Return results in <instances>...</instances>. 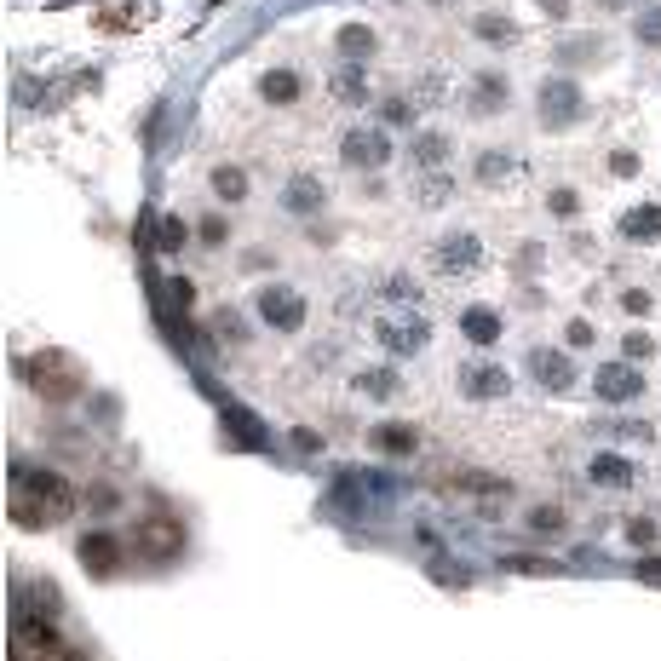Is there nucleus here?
<instances>
[{
    "mask_svg": "<svg viewBox=\"0 0 661 661\" xmlns=\"http://www.w3.org/2000/svg\"><path fill=\"white\" fill-rule=\"evenodd\" d=\"M627 541L639 552H650L656 547V518H627Z\"/></svg>",
    "mask_w": 661,
    "mask_h": 661,
    "instance_id": "nucleus-33",
    "label": "nucleus"
},
{
    "mask_svg": "<svg viewBox=\"0 0 661 661\" xmlns=\"http://www.w3.org/2000/svg\"><path fill=\"white\" fill-rule=\"evenodd\" d=\"M610 173H621V179H627V173H639V156H627V150L610 156Z\"/></svg>",
    "mask_w": 661,
    "mask_h": 661,
    "instance_id": "nucleus-44",
    "label": "nucleus"
},
{
    "mask_svg": "<svg viewBox=\"0 0 661 661\" xmlns=\"http://www.w3.org/2000/svg\"><path fill=\"white\" fill-rule=\"evenodd\" d=\"M460 391H466L472 403H495V397L512 391V380H506V368H495V363H466L460 368Z\"/></svg>",
    "mask_w": 661,
    "mask_h": 661,
    "instance_id": "nucleus-11",
    "label": "nucleus"
},
{
    "mask_svg": "<svg viewBox=\"0 0 661 661\" xmlns=\"http://www.w3.org/2000/svg\"><path fill=\"white\" fill-rule=\"evenodd\" d=\"M299 92H305V81H299L294 69H265V75H259V98H265V104H276V110L299 104Z\"/></svg>",
    "mask_w": 661,
    "mask_h": 661,
    "instance_id": "nucleus-17",
    "label": "nucleus"
},
{
    "mask_svg": "<svg viewBox=\"0 0 661 661\" xmlns=\"http://www.w3.org/2000/svg\"><path fill=\"white\" fill-rule=\"evenodd\" d=\"M75 483H64L58 472H29V466H12V524L18 529H46L58 524L64 512H75Z\"/></svg>",
    "mask_w": 661,
    "mask_h": 661,
    "instance_id": "nucleus-1",
    "label": "nucleus"
},
{
    "mask_svg": "<svg viewBox=\"0 0 661 661\" xmlns=\"http://www.w3.org/2000/svg\"><path fill=\"white\" fill-rule=\"evenodd\" d=\"M598 6H604V12H627V6H633V0H598Z\"/></svg>",
    "mask_w": 661,
    "mask_h": 661,
    "instance_id": "nucleus-47",
    "label": "nucleus"
},
{
    "mask_svg": "<svg viewBox=\"0 0 661 661\" xmlns=\"http://www.w3.org/2000/svg\"><path fill=\"white\" fill-rule=\"evenodd\" d=\"M633 575H639L644 587H661V552H644L639 564H633Z\"/></svg>",
    "mask_w": 661,
    "mask_h": 661,
    "instance_id": "nucleus-36",
    "label": "nucleus"
},
{
    "mask_svg": "<svg viewBox=\"0 0 661 661\" xmlns=\"http://www.w3.org/2000/svg\"><path fill=\"white\" fill-rule=\"evenodd\" d=\"M432 581H449V587H466V570H460V564H443V558H437V564H432Z\"/></svg>",
    "mask_w": 661,
    "mask_h": 661,
    "instance_id": "nucleus-38",
    "label": "nucleus"
},
{
    "mask_svg": "<svg viewBox=\"0 0 661 661\" xmlns=\"http://www.w3.org/2000/svg\"><path fill=\"white\" fill-rule=\"evenodd\" d=\"M512 570H529V575H558V564H547V558H512Z\"/></svg>",
    "mask_w": 661,
    "mask_h": 661,
    "instance_id": "nucleus-41",
    "label": "nucleus"
},
{
    "mask_svg": "<svg viewBox=\"0 0 661 661\" xmlns=\"http://www.w3.org/2000/svg\"><path fill=\"white\" fill-rule=\"evenodd\" d=\"M524 368L535 374V386H547V391H570V386H575L570 357H564V351H552V345H535Z\"/></svg>",
    "mask_w": 661,
    "mask_h": 661,
    "instance_id": "nucleus-10",
    "label": "nucleus"
},
{
    "mask_svg": "<svg viewBox=\"0 0 661 661\" xmlns=\"http://www.w3.org/2000/svg\"><path fill=\"white\" fill-rule=\"evenodd\" d=\"M426 6H449V0H426Z\"/></svg>",
    "mask_w": 661,
    "mask_h": 661,
    "instance_id": "nucleus-48",
    "label": "nucleus"
},
{
    "mask_svg": "<svg viewBox=\"0 0 661 661\" xmlns=\"http://www.w3.org/2000/svg\"><path fill=\"white\" fill-rule=\"evenodd\" d=\"M219 328H225V340H242V334H248V328H242V317H236V311H219Z\"/></svg>",
    "mask_w": 661,
    "mask_h": 661,
    "instance_id": "nucleus-43",
    "label": "nucleus"
},
{
    "mask_svg": "<svg viewBox=\"0 0 661 661\" xmlns=\"http://www.w3.org/2000/svg\"><path fill=\"white\" fill-rule=\"evenodd\" d=\"M581 115H587V92L575 87L570 75H547L541 92H535V121H541L547 133H564V127H575Z\"/></svg>",
    "mask_w": 661,
    "mask_h": 661,
    "instance_id": "nucleus-2",
    "label": "nucleus"
},
{
    "mask_svg": "<svg viewBox=\"0 0 661 661\" xmlns=\"http://www.w3.org/2000/svg\"><path fill=\"white\" fill-rule=\"evenodd\" d=\"M472 35H478L483 46H512L518 41V23L501 18V12H483V18H472Z\"/></svg>",
    "mask_w": 661,
    "mask_h": 661,
    "instance_id": "nucleus-22",
    "label": "nucleus"
},
{
    "mask_svg": "<svg viewBox=\"0 0 661 661\" xmlns=\"http://www.w3.org/2000/svg\"><path fill=\"white\" fill-rule=\"evenodd\" d=\"M334 98H340V104H363V98H368L363 75H351V69H345V75H334Z\"/></svg>",
    "mask_w": 661,
    "mask_h": 661,
    "instance_id": "nucleus-28",
    "label": "nucleus"
},
{
    "mask_svg": "<svg viewBox=\"0 0 661 661\" xmlns=\"http://www.w3.org/2000/svg\"><path fill=\"white\" fill-rule=\"evenodd\" d=\"M397 386H403L397 368H357V391H368V397H397Z\"/></svg>",
    "mask_w": 661,
    "mask_h": 661,
    "instance_id": "nucleus-23",
    "label": "nucleus"
},
{
    "mask_svg": "<svg viewBox=\"0 0 661 661\" xmlns=\"http://www.w3.org/2000/svg\"><path fill=\"white\" fill-rule=\"evenodd\" d=\"M391 150H397V144H391L380 127H351V133L340 138V161L357 167V173H380V167L391 161Z\"/></svg>",
    "mask_w": 661,
    "mask_h": 661,
    "instance_id": "nucleus-5",
    "label": "nucleus"
},
{
    "mask_svg": "<svg viewBox=\"0 0 661 661\" xmlns=\"http://www.w3.org/2000/svg\"><path fill=\"white\" fill-rule=\"evenodd\" d=\"M133 547L138 552H150V558H179L184 552V529L173 524V518H144V524H138V535H133Z\"/></svg>",
    "mask_w": 661,
    "mask_h": 661,
    "instance_id": "nucleus-8",
    "label": "nucleus"
},
{
    "mask_svg": "<svg viewBox=\"0 0 661 661\" xmlns=\"http://www.w3.org/2000/svg\"><path fill=\"white\" fill-rule=\"evenodd\" d=\"M334 46H340V58H345V64H368V58L380 52V35H374L368 23H345L340 35H334Z\"/></svg>",
    "mask_w": 661,
    "mask_h": 661,
    "instance_id": "nucleus-18",
    "label": "nucleus"
},
{
    "mask_svg": "<svg viewBox=\"0 0 661 661\" xmlns=\"http://www.w3.org/2000/svg\"><path fill=\"white\" fill-rule=\"evenodd\" d=\"M564 524H570L564 506H535V512H529V529H535V535H558Z\"/></svg>",
    "mask_w": 661,
    "mask_h": 661,
    "instance_id": "nucleus-27",
    "label": "nucleus"
},
{
    "mask_svg": "<svg viewBox=\"0 0 661 661\" xmlns=\"http://www.w3.org/2000/svg\"><path fill=\"white\" fill-rule=\"evenodd\" d=\"M621 351H627V363H650V351H656V340H650V334H639V328H627V340H621Z\"/></svg>",
    "mask_w": 661,
    "mask_h": 661,
    "instance_id": "nucleus-32",
    "label": "nucleus"
},
{
    "mask_svg": "<svg viewBox=\"0 0 661 661\" xmlns=\"http://www.w3.org/2000/svg\"><path fill=\"white\" fill-rule=\"evenodd\" d=\"M121 541H115V535H104V529H98V535H81V564H87L92 575H115V564H121Z\"/></svg>",
    "mask_w": 661,
    "mask_h": 661,
    "instance_id": "nucleus-14",
    "label": "nucleus"
},
{
    "mask_svg": "<svg viewBox=\"0 0 661 661\" xmlns=\"http://www.w3.org/2000/svg\"><path fill=\"white\" fill-rule=\"evenodd\" d=\"M633 41L639 46H661V6H644L633 18Z\"/></svg>",
    "mask_w": 661,
    "mask_h": 661,
    "instance_id": "nucleus-26",
    "label": "nucleus"
},
{
    "mask_svg": "<svg viewBox=\"0 0 661 661\" xmlns=\"http://www.w3.org/2000/svg\"><path fill=\"white\" fill-rule=\"evenodd\" d=\"M541 12H547V18H558V23H564V18H570V0H541Z\"/></svg>",
    "mask_w": 661,
    "mask_h": 661,
    "instance_id": "nucleus-46",
    "label": "nucleus"
},
{
    "mask_svg": "<svg viewBox=\"0 0 661 661\" xmlns=\"http://www.w3.org/2000/svg\"><path fill=\"white\" fill-rule=\"evenodd\" d=\"M621 236H627V242H639V248H656V242H661V207L656 202L633 207V213L621 219Z\"/></svg>",
    "mask_w": 661,
    "mask_h": 661,
    "instance_id": "nucleus-20",
    "label": "nucleus"
},
{
    "mask_svg": "<svg viewBox=\"0 0 661 661\" xmlns=\"http://www.w3.org/2000/svg\"><path fill=\"white\" fill-rule=\"evenodd\" d=\"M409 156H414V167H426V173H437L443 161L455 156V138H449V133H437V127H426V133H414Z\"/></svg>",
    "mask_w": 661,
    "mask_h": 661,
    "instance_id": "nucleus-15",
    "label": "nucleus"
},
{
    "mask_svg": "<svg viewBox=\"0 0 661 661\" xmlns=\"http://www.w3.org/2000/svg\"><path fill=\"white\" fill-rule=\"evenodd\" d=\"M587 478L604 483V489H627V483L639 478V460H627V455H598V460H587Z\"/></svg>",
    "mask_w": 661,
    "mask_h": 661,
    "instance_id": "nucleus-19",
    "label": "nucleus"
},
{
    "mask_svg": "<svg viewBox=\"0 0 661 661\" xmlns=\"http://www.w3.org/2000/svg\"><path fill=\"white\" fill-rule=\"evenodd\" d=\"M512 173V161L506 156H495V150H483L478 156V184H495V179H506Z\"/></svg>",
    "mask_w": 661,
    "mask_h": 661,
    "instance_id": "nucleus-31",
    "label": "nucleus"
},
{
    "mask_svg": "<svg viewBox=\"0 0 661 661\" xmlns=\"http://www.w3.org/2000/svg\"><path fill=\"white\" fill-rule=\"evenodd\" d=\"M196 236H202L207 248H225V242H230V225L213 213V219H202V225H196Z\"/></svg>",
    "mask_w": 661,
    "mask_h": 661,
    "instance_id": "nucleus-34",
    "label": "nucleus"
},
{
    "mask_svg": "<svg viewBox=\"0 0 661 661\" xmlns=\"http://www.w3.org/2000/svg\"><path fill=\"white\" fill-rule=\"evenodd\" d=\"M213 196L219 202H248V173L242 167H213Z\"/></svg>",
    "mask_w": 661,
    "mask_h": 661,
    "instance_id": "nucleus-24",
    "label": "nucleus"
},
{
    "mask_svg": "<svg viewBox=\"0 0 661 661\" xmlns=\"http://www.w3.org/2000/svg\"><path fill=\"white\" fill-rule=\"evenodd\" d=\"M374 340L386 345V351H397V357H414V351H426V322H414V317H380L374 322Z\"/></svg>",
    "mask_w": 661,
    "mask_h": 661,
    "instance_id": "nucleus-7",
    "label": "nucleus"
},
{
    "mask_svg": "<svg viewBox=\"0 0 661 661\" xmlns=\"http://www.w3.org/2000/svg\"><path fill=\"white\" fill-rule=\"evenodd\" d=\"M386 121H391V127H409L414 104H409V98H386Z\"/></svg>",
    "mask_w": 661,
    "mask_h": 661,
    "instance_id": "nucleus-37",
    "label": "nucleus"
},
{
    "mask_svg": "<svg viewBox=\"0 0 661 661\" xmlns=\"http://www.w3.org/2000/svg\"><path fill=\"white\" fill-rule=\"evenodd\" d=\"M253 317L265 328H276V334H294V328H305V299L294 288H282V282H265L253 294Z\"/></svg>",
    "mask_w": 661,
    "mask_h": 661,
    "instance_id": "nucleus-4",
    "label": "nucleus"
},
{
    "mask_svg": "<svg viewBox=\"0 0 661 661\" xmlns=\"http://www.w3.org/2000/svg\"><path fill=\"white\" fill-rule=\"evenodd\" d=\"M443 196H449V179H443V173H432V179H426V190H420V202H443Z\"/></svg>",
    "mask_w": 661,
    "mask_h": 661,
    "instance_id": "nucleus-39",
    "label": "nucleus"
},
{
    "mask_svg": "<svg viewBox=\"0 0 661 661\" xmlns=\"http://www.w3.org/2000/svg\"><path fill=\"white\" fill-rule=\"evenodd\" d=\"M570 345H593V322H570Z\"/></svg>",
    "mask_w": 661,
    "mask_h": 661,
    "instance_id": "nucleus-45",
    "label": "nucleus"
},
{
    "mask_svg": "<svg viewBox=\"0 0 661 661\" xmlns=\"http://www.w3.org/2000/svg\"><path fill=\"white\" fill-rule=\"evenodd\" d=\"M184 242H190V230H184L179 219H161V230H156V248H161V253H179Z\"/></svg>",
    "mask_w": 661,
    "mask_h": 661,
    "instance_id": "nucleus-30",
    "label": "nucleus"
},
{
    "mask_svg": "<svg viewBox=\"0 0 661 661\" xmlns=\"http://www.w3.org/2000/svg\"><path fill=\"white\" fill-rule=\"evenodd\" d=\"M593 391L604 397V403H633V397L644 391V374L633 363H604L593 374Z\"/></svg>",
    "mask_w": 661,
    "mask_h": 661,
    "instance_id": "nucleus-9",
    "label": "nucleus"
},
{
    "mask_svg": "<svg viewBox=\"0 0 661 661\" xmlns=\"http://www.w3.org/2000/svg\"><path fill=\"white\" fill-rule=\"evenodd\" d=\"M81 501H87V512H98V518H104V512H115V506H121V495H115L110 483H92Z\"/></svg>",
    "mask_w": 661,
    "mask_h": 661,
    "instance_id": "nucleus-29",
    "label": "nucleus"
},
{
    "mask_svg": "<svg viewBox=\"0 0 661 661\" xmlns=\"http://www.w3.org/2000/svg\"><path fill=\"white\" fill-rule=\"evenodd\" d=\"M437 265L449 276H472L483 265V242L472 236V230H449L443 242H437Z\"/></svg>",
    "mask_w": 661,
    "mask_h": 661,
    "instance_id": "nucleus-6",
    "label": "nucleus"
},
{
    "mask_svg": "<svg viewBox=\"0 0 661 661\" xmlns=\"http://www.w3.org/2000/svg\"><path fill=\"white\" fill-rule=\"evenodd\" d=\"M288 449H294V455H322V432H311V426H299V432L288 437Z\"/></svg>",
    "mask_w": 661,
    "mask_h": 661,
    "instance_id": "nucleus-35",
    "label": "nucleus"
},
{
    "mask_svg": "<svg viewBox=\"0 0 661 661\" xmlns=\"http://www.w3.org/2000/svg\"><path fill=\"white\" fill-rule=\"evenodd\" d=\"M282 202H288V213H322V202H328V190H322V179H311V173H299L288 190H282Z\"/></svg>",
    "mask_w": 661,
    "mask_h": 661,
    "instance_id": "nucleus-21",
    "label": "nucleus"
},
{
    "mask_svg": "<svg viewBox=\"0 0 661 661\" xmlns=\"http://www.w3.org/2000/svg\"><path fill=\"white\" fill-rule=\"evenodd\" d=\"M368 443H374V455L403 460V455H414V443H420V432H414V426H403V420H380V426L368 432Z\"/></svg>",
    "mask_w": 661,
    "mask_h": 661,
    "instance_id": "nucleus-13",
    "label": "nucleus"
},
{
    "mask_svg": "<svg viewBox=\"0 0 661 661\" xmlns=\"http://www.w3.org/2000/svg\"><path fill=\"white\" fill-rule=\"evenodd\" d=\"M460 334L472 345H495L501 340V311H495V305H466V311H460Z\"/></svg>",
    "mask_w": 661,
    "mask_h": 661,
    "instance_id": "nucleus-16",
    "label": "nucleus"
},
{
    "mask_svg": "<svg viewBox=\"0 0 661 661\" xmlns=\"http://www.w3.org/2000/svg\"><path fill=\"white\" fill-rule=\"evenodd\" d=\"M598 46H604L598 35H570V41H558V64H564V69L593 64V58H598Z\"/></svg>",
    "mask_w": 661,
    "mask_h": 661,
    "instance_id": "nucleus-25",
    "label": "nucleus"
},
{
    "mask_svg": "<svg viewBox=\"0 0 661 661\" xmlns=\"http://www.w3.org/2000/svg\"><path fill=\"white\" fill-rule=\"evenodd\" d=\"M575 207H581V196H575V190H552V213H564V219H570Z\"/></svg>",
    "mask_w": 661,
    "mask_h": 661,
    "instance_id": "nucleus-40",
    "label": "nucleus"
},
{
    "mask_svg": "<svg viewBox=\"0 0 661 661\" xmlns=\"http://www.w3.org/2000/svg\"><path fill=\"white\" fill-rule=\"evenodd\" d=\"M621 305H627L633 317H644V311H650V294H639V288H627V294H621Z\"/></svg>",
    "mask_w": 661,
    "mask_h": 661,
    "instance_id": "nucleus-42",
    "label": "nucleus"
},
{
    "mask_svg": "<svg viewBox=\"0 0 661 661\" xmlns=\"http://www.w3.org/2000/svg\"><path fill=\"white\" fill-rule=\"evenodd\" d=\"M506 104H512V87H506V75L483 69L478 81H472V98H466V110H472V115H501Z\"/></svg>",
    "mask_w": 661,
    "mask_h": 661,
    "instance_id": "nucleus-12",
    "label": "nucleus"
},
{
    "mask_svg": "<svg viewBox=\"0 0 661 661\" xmlns=\"http://www.w3.org/2000/svg\"><path fill=\"white\" fill-rule=\"evenodd\" d=\"M23 380L41 391L46 403H69V397H81V368L58 357V351H46V357H29L23 363Z\"/></svg>",
    "mask_w": 661,
    "mask_h": 661,
    "instance_id": "nucleus-3",
    "label": "nucleus"
}]
</instances>
